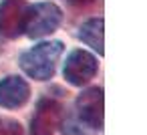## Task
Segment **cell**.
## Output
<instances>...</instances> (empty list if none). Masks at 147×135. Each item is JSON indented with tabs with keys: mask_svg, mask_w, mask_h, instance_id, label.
Wrapping results in <instances>:
<instances>
[{
	"mask_svg": "<svg viewBox=\"0 0 147 135\" xmlns=\"http://www.w3.org/2000/svg\"><path fill=\"white\" fill-rule=\"evenodd\" d=\"M63 22V10L55 2H36L28 6L24 34L28 38H42L55 32Z\"/></svg>",
	"mask_w": 147,
	"mask_h": 135,
	"instance_id": "7a4b0ae2",
	"label": "cell"
},
{
	"mask_svg": "<svg viewBox=\"0 0 147 135\" xmlns=\"http://www.w3.org/2000/svg\"><path fill=\"white\" fill-rule=\"evenodd\" d=\"M63 119L65 109L57 99H40L30 121V135H55Z\"/></svg>",
	"mask_w": 147,
	"mask_h": 135,
	"instance_id": "277c9868",
	"label": "cell"
},
{
	"mask_svg": "<svg viewBox=\"0 0 147 135\" xmlns=\"http://www.w3.org/2000/svg\"><path fill=\"white\" fill-rule=\"evenodd\" d=\"M99 69V61L95 55L83 51V49H75L73 53H69L65 67H63V77L69 85L73 87H83L87 85Z\"/></svg>",
	"mask_w": 147,
	"mask_h": 135,
	"instance_id": "3957f363",
	"label": "cell"
},
{
	"mask_svg": "<svg viewBox=\"0 0 147 135\" xmlns=\"http://www.w3.org/2000/svg\"><path fill=\"white\" fill-rule=\"evenodd\" d=\"M0 135H24V131L14 119H0Z\"/></svg>",
	"mask_w": 147,
	"mask_h": 135,
	"instance_id": "9c48e42d",
	"label": "cell"
},
{
	"mask_svg": "<svg viewBox=\"0 0 147 135\" xmlns=\"http://www.w3.org/2000/svg\"><path fill=\"white\" fill-rule=\"evenodd\" d=\"M63 51H65V45L61 41H42L32 49L24 51L18 59V65L24 71V75H28L30 79L49 81L55 75V69Z\"/></svg>",
	"mask_w": 147,
	"mask_h": 135,
	"instance_id": "6da1fadb",
	"label": "cell"
},
{
	"mask_svg": "<svg viewBox=\"0 0 147 135\" xmlns=\"http://www.w3.org/2000/svg\"><path fill=\"white\" fill-rule=\"evenodd\" d=\"M30 99L28 83L18 75H8L0 81V107L2 109H18L26 105Z\"/></svg>",
	"mask_w": 147,
	"mask_h": 135,
	"instance_id": "52a82bcc",
	"label": "cell"
},
{
	"mask_svg": "<svg viewBox=\"0 0 147 135\" xmlns=\"http://www.w3.org/2000/svg\"><path fill=\"white\" fill-rule=\"evenodd\" d=\"M75 107H77V115L81 123L97 131L103 129V89L101 87L85 89L77 97Z\"/></svg>",
	"mask_w": 147,
	"mask_h": 135,
	"instance_id": "8992f818",
	"label": "cell"
},
{
	"mask_svg": "<svg viewBox=\"0 0 147 135\" xmlns=\"http://www.w3.org/2000/svg\"><path fill=\"white\" fill-rule=\"evenodd\" d=\"M103 26H105V20L99 16V18H89L79 28V38L87 47H91L95 53H99L101 57L105 53V49H103V45H105L103 43Z\"/></svg>",
	"mask_w": 147,
	"mask_h": 135,
	"instance_id": "ba28073f",
	"label": "cell"
},
{
	"mask_svg": "<svg viewBox=\"0 0 147 135\" xmlns=\"http://www.w3.org/2000/svg\"><path fill=\"white\" fill-rule=\"evenodd\" d=\"M26 0H2L0 4V34L4 38H18L24 34V24L28 16Z\"/></svg>",
	"mask_w": 147,
	"mask_h": 135,
	"instance_id": "5b68a950",
	"label": "cell"
}]
</instances>
